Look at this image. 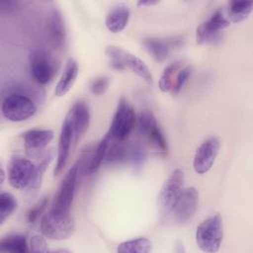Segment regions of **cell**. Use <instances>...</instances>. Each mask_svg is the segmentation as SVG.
<instances>
[{
	"mask_svg": "<svg viewBox=\"0 0 253 253\" xmlns=\"http://www.w3.org/2000/svg\"><path fill=\"white\" fill-rule=\"evenodd\" d=\"M52 158V153H46L43 158L42 159V161L40 162V164L37 166V170H36V174L32 180V182L30 183V185L26 188V197L28 199H33L39 192L41 185H42V177H43V173L45 172L46 168L48 167V164L50 163Z\"/></svg>",
	"mask_w": 253,
	"mask_h": 253,
	"instance_id": "24",
	"label": "cell"
},
{
	"mask_svg": "<svg viewBox=\"0 0 253 253\" xmlns=\"http://www.w3.org/2000/svg\"><path fill=\"white\" fill-rule=\"evenodd\" d=\"M22 136L26 149L29 151H38L48 145L53 138V131L51 129L35 128L25 131Z\"/></svg>",
	"mask_w": 253,
	"mask_h": 253,
	"instance_id": "17",
	"label": "cell"
},
{
	"mask_svg": "<svg viewBox=\"0 0 253 253\" xmlns=\"http://www.w3.org/2000/svg\"><path fill=\"white\" fill-rule=\"evenodd\" d=\"M145 158H146L145 150L140 145H134L128 148L127 160L134 169H139L143 165Z\"/></svg>",
	"mask_w": 253,
	"mask_h": 253,
	"instance_id": "28",
	"label": "cell"
},
{
	"mask_svg": "<svg viewBox=\"0 0 253 253\" xmlns=\"http://www.w3.org/2000/svg\"><path fill=\"white\" fill-rule=\"evenodd\" d=\"M222 238V218L218 213L209 216L197 226L196 243L204 252L218 251Z\"/></svg>",
	"mask_w": 253,
	"mask_h": 253,
	"instance_id": "2",
	"label": "cell"
},
{
	"mask_svg": "<svg viewBox=\"0 0 253 253\" xmlns=\"http://www.w3.org/2000/svg\"><path fill=\"white\" fill-rule=\"evenodd\" d=\"M111 141H112V138H111L110 134L107 132L106 135L104 136V138L101 139V141L97 144L94 153L90 157V161L88 162V164L85 165L86 174L91 175L98 170L102 161L106 157V154H107V151H108Z\"/></svg>",
	"mask_w": 253,
	"mask_h": 253,
	"instance_id": "21",
	"label": "cell"
},
{
	"mask_svg": "<svg viewBox=\"0 0 253 253\" xmlns=\"http://www.w3.org/2000/svg\"><path fill=\"white\" fill-rule=\"evenodd\" d=\"M37 166L30 159L16 156L10 160L8 180L15 189H25L32 182Z\"/></svg>",
	"mask_w": 253,
	"mask_h": 253,
	"instance_id": "11",
	"label": "cell"
},
{
	"mask_svg": "<svg viewBox=\"0 0 253 253\" xmlns=\"http://www.w3.org/2000/svg\"><path fill=\"white\" fill-rule=\"evenodd\" d=\"M17 7V2L12 0H2L0 2V10L2 15H9Z\"/></svg>",
	"mask_w": 253,
	"mask_h": 253,
	"instance_id": "33",
	"label": "cell"
},
{
	"mask_svg": "<svg viewBox=\"0 0 253 253\" xmlns=\"http://www.w3.org/2000/svg\"><path fill=\"white\" fill-rule=\"evenodd\" d=\"M78 170L79 163H76L65 174L49 209L51 211L62 215H70V208L75 194Z\"/></svg>",
	"mask_w": 253,
	"mask_h": 253,
	"instance_id": "5",
	"label": "cell"
},
{
	"mask_svg": "<svg viewBox=\"0 0 253 253\" xmlns=\"http://www.w3.org/2000/svg\"><path fill=\"white\" fill-rule=\"evenodd\" d=\"M130 18L129 9L125 5L113 7L107 14L105 24L111 33L122 32L127 25Z\"/></svg>",
	"mask_w": 253,
	"mask_h": 253,
	"instance_id": "18",
	"label": "cell"
},
{
	"mask_svg": "<svg viewBox=\"0 0 253 253\" xmlns=\"http://www.w3.org/2000/svg\"><path fill=\"white\" fill-rule=\"evenodd\" d=\"M40 227L45 237L53 240H63L72 235L75 224L71 215L58 214L49 210L42 217Z\"/></svg>",
	"mask_w": 253,
	"mask_h": 253,
	"instance_id": "6",
	"label": "cell"
},
{
	"mask_svg": "<svg viewBox=\"0 0 253 253\" xmlns=\"http://www.w3.org/2000/svg\"><path fill=\"white\" fill-rule=\"evenodd\" d=\"M110 80L106 76H100L94 79L90 85V90L94 95H103L109 88Z\"/></svg>",
	"mask_w": 253,
	"mask_h": 253,
	"instance_id": "31",
	"label": "cell"
},
{
	"mask_svg": "<svg viewBox=\"0 0 253 253\" xmlns=\"http://www.w3.org/2000/svg\"><path fill=\"white\" fill-rule=\"evenodd\" d=\"M74 146L73 140V130L69 118L66 116L60 129L59 139H58V148H57V159L54 167V176H57L61 173L63 168L66 165L70 149Z\"/></svg>",
	"mask_w": 253,
	"mask_h": 253,
	"instance_id": "14",
	"label": "cell"
},
{
	"mask_svg": "<svg viewBox=\"0 0 253 253\" xmlns=\"http://www.w3.org/2000/svg\"><path fill=\"white\" fill-rule=\"evenodd\" d=\"M48 37H49V41L55 47L60 48L64 44V41H65L64 23H63L60 12L56 9L52 10L49 15Z\"/></svg>",
	"mask_w": 253,
	"mask_h": 253,
	"instance_id": "20",
	"label": "cell"
},
{
	"mask_svg": "<svg viewBox=\"0 0 253 253\" xmlns=\"http://www.w3.org/2000/svg\"><path fill=\"white\" fill-rule=\"evenodd\" d=\"M0 250L2 252L26 253L29 251L27 237L23 234H10L0 241Z\"/></svg>",
	"mask_w": 253,
	"mask_h": 253,
	"instance_id": "23",
	"label": "cell"
},
{
	"mask_svg": "<svg viewBox=\"0 0 253 253\" xmlns=\"http://www.w3.org/2000/svg\"><path fill=\"white\" fill-rule=\"evenodd\" d=\"M146 50L157 61H164L171 50L178 44V40H165L158 38H148L143 41Z\"/></svg>",
	"mask_w": 253,
	"mask_h": 253,
	"instance_id": "16",
	"label": "cell"
},
{
	"mask_svg": "<svg viewBox=\"0 0 253 253\" xmlns=\"http://www.w3.org/2000/svg\"><path fill=\"white\" fill-rule=\"evenodd\" d=\"M152 250V243L145 237H138L126 240L118 245L117 251L120 253H148Z\"/></svg>",
	"mask_w": 253,
	"mask_h": 253,
	"instance_id": "25",
	"label": "cell"
},
{
	"mask_svg": "<svg viewBox=\"0 0 253 253\" xmlns=\"http://www.w3.org/2000/svg\"><path fill=\"white\" fill-rule=\"evenodd\" d=\"M159 1H151V0H146V1H138L137 5L139 6H151V5H155L158 4Z\"/></svg>",
	"mask_w": 253,
	"mask_h": 253,
	"instance_id": "34",
	"label": "cell"
},
{
	"mask_svg": "<svg viewBox=\"0 0 253 253\" xmlns=\"http://www.w3.org/2000/svg\"><path fill=\"white\" fill-rule=\"evenodd\" d=\"M252 8L253 2L251 1H231L224 10L230 23H239L250 15Z\"/></svg>",
	"mask_w": 253,
	"mask_h": 253,
	"instance_id": "22",
	"label": "cell"
},
{
	"mask_svg": "<svg viewBox=\"0 0 253 253\" xmlns=\"http://www.w3.org/2000/svg\"><path fill=\"white\" fill-rule=\"evenodd\" d=\"M105 53L109 58L111 65L115 69H129L138 77L143 79L147 84H153V76L150 69L144 63V61L136 55L117 45H108L105 49Z\"/></svg>",
	"mask_w": 253,
	"mask_h": 253,
	"instance_id": "1",
	"label": "cell"
},
{
	"mask_svg": "<svg viewBox=\"0 0 253 253\" xmlns=\"http://www.w3.org/2000/svg\"><path fill=\"white\" fill-rule=\"evenodd\" d=\"M184 173L180 169L174 170L163 183L157 200L159 211L163 214L170 213L183 192Z\"/></svg>",
	"mask_w": 253,
	"mask_h": 253,
	"instance_id": "7",
	"label": "cell"
},
{
	"mask_svg": "<svg viewBox=\"0 0 253 253\" xmlns=\"http://www.w3.org/2000/svg\"><path fill=\"white\" fill-rule=\"evenodd\" d=\"M4 175H5L4 169L1 168V184H3V182H4Z\"/></svg>",
	"mask_w": 253,
	"mask_h": 253,
	"instance_id": "35",
	"label": "cell"
},
{
	"mask_svg": "<svg viewBox=\"0 0 253 253\" xmlns=\"http://www.w3.org/2000/svg\"><path fill=\"white\" fill-rule=\"evenodd\" d=\"M198 190L195 187H189L184 189L171 211V213H173L174 219L179 223L188 222L195 215L198 209Z\"/></svg>",
	"mask_w": 253,
	"mask_h": 253,
	"instance_id": "13",
	"label": "cell"
},
{
	"mask_svg": "<svg viewBox=\"0 0 253 253\" xmlns=\"http://www.w3.org/2000/svg\"><path fill=\"white\" fill-rule=\"evenodd\" d=\"M191 73H192V66L191 65H187L179 71V73L176 76V80L173 83V86H172V89H171L173 95H177V94L180 93V91L183 89L186 82L188 81V78L190 77Z\"/></svg>",
	"mask_w": 253,
	"mask_h": 253,
	"instance_id": "29",
	"label": "cell"
},
{
	"mask_svg": "<svg viewBox=\"0 0 253 253\" xmlns=\"http://www.w3.org/2000/svg\"><path fill=\"white\" fill-rule=\"evenodd\" d=\"M2 114L11 122H23L36 114L37 107L34 101L20 92L8 94L2 102Z\"/></svg>",
	"mask_w": 253,
	"mask_h": 253,
	"instance_id": "4",
	"label": "cell"
},
{
	"mask_svg": "<svg viewBox=\"0 0 253 253\" xmlns=\"http://www.w3.org/2000/svg\"><path fill=\"white\" fill-rule=\"evenodd\" d=\"M230 25L224 8H218L210 18L204 21L196 32V40L199 43L212 42L219 37V33Z\"/></svg>",
	"mask_w": 253,
	"mask_h": 253,
	"instance_id": "10",
	"label": "cell"
},
{
	"mask_svg": "<svg viewBox=\"0 0 253 253\" xmlns=\"http://www.w3.org/2000/svg\"><path fill=\"white\" fill-rule=\"evenodd\" d=\"M71 123L73 130V140L74 145L77 143L78 139L85 133L90 123V111L86 102L79 100L74 103L72 108L66 115Z\"/></svg>",
	"mask_w": 253,
	"mask_h": 253,
	"instance_id": "15",
	"label": "cell"
},
{
	"mask_svg": "<svg viewBox=\"0 0 253 253\" xmlns=\"http://www.w3.org/2000/svg\"><path fill=\"white\" fill-rule=\"evenodd\" d=\"M136 117L133 108L126 98L122 97L118 103L108 133L112 140L124 141L134 127Z\"/></svg>",
	"mask_w": 253,
	"mask_h": 253,
	"instance_id": "3",
	"label": "cell"
},
{
	"mask_svg": "<svg viewBox=\"0 0 253 253\" xmlns=\"http://www.w3.org/2000/svg\"><path fill=\"white\" fill-rule=\"evenodd\" d=\"M30 71L35 81L46 84L55 74V61L51 54L44 49H33L29 53Z\"/></svg>",
	"mask_w": 253,
	"mask_h": 253,
	"instance_id": "8",
	"label": "cell"
},
{
	"mask_svg": "<svg viewBox=\"0 0 253 253\" xmlns=\"http://www.w3.org/2000/svg\"><path fill=\"white\" fill-rule=\"evenodd\" d=\"M48 203V199L47 197H43L42 200H40L33 208L30 209V211L27 212V220L30 223H34L39 217L40 215L43 212V211L45 210V207Z\"/></svg>",
	"mask_w": 253,
	"mask_h": 253,
	"instance_id": "30",
	"label": "cell"
},
{
	"mask_svg": "<svg viewBox=\"0 0 253 253\" xmlns=\"http://www.w3.org/2000/svg\"><path fill=\"white\" fill-rule=\"evenodd\" d=\"M30 250L33 252H47V244L42 235H34L30 241Z\"/></svg>",
	"mask_w": 253,
	"mask_h": 253,
	"instance_id": "32",
	"label": "cell"
},
{
	"mask_svg": "<svg viewBox=\"0 0 253 253\" xmlns=\"http://www.w3.org/2000/svg\"><path fill=\"white\" fill-rule=\"evenodd\" d=\"M137 127L139 132L145 139L161 153H166L168 150L167 141L164 134L152 113L143 111L137 117Z\"/></svg>",
	"mask_w": 253,
	"mask_h": 253,
	"instance_id": "9",
	"label": "cell"
},
{
	"mask_svg": "<svg viewBox=\"0 0 253 253\" xmlns=\"http://www.w3.org/2000/svg\"><path fill=\"white\" fill-rule=\"evenodd\" d=\"M180 66V62L179 61H175V62H172L170 64H168L162 74H161V77L159 79V83H158V86H159V89L162 91V92H168L172 89V86H173V75L175 74V72L177 71V69L179 68Z\"/></svg>",
	"mask_w": 253,
	"mask_h": 253,
	"instance_id": "27",
	"label": "cell"
},
{
	"mask_svg": "<svg viewBox=\"0 0 253 253\" xmlns=\"http://www.w3.org/2000/svg\"><path fill=\"white\" fill-rule=\"evenodd\" d=\"M17 200L12 194L8 192H2L0 194V224H3L13 213L17 209Z\"/></svg>",
	"mask_w": 253,
	"mask_h": 253,
	"instance_id": "26",
	"label": "cell"
},
{
	"mask_svg": "<svg viewBox=\"0 0 253 253\" xmlns=\"http://www.w3.org/2000/svg\"><path fill=\"white\" fill-rule=\"evenodd\" d=\"M78 64L73 58H69L66 61L63 72L55 86L54 94L57 97H62L70 91L76 78L78 76Z\"/></svg>",
	"mask_w": 253,
	"mask_h": 253,
	"instance_id": "19",
	"label": "cell"
},
{
	"mask_svg": "<svg viewBox=\"0 0 253 253\" xmlns=\"http://www.w3.org/2000/svg\"><path fill=\"white\" fill-rule=\"evenodd\" d=\"M220 142L215 136L203 141L197 148L193 160V168L197 174H205L211 170L219 152Z\"/></svg>",
	"mask_w": 253,
	"mask_h": 253,
	"instance_id": "12",
	"label": "cell"
}]
</instances>
